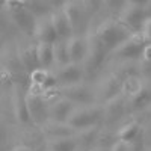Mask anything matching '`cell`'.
<instances>
[{
    "label": "cell",
    "mask_w": 151,
    "mask_h": 151,
    "mask_svg": "<svg viewBox=\"0 0 151 151\" xmlns=\"http://www.w3.org/2000/svg\"><path fill=\"white\" fill-rule=\"evenodd\" d=\"M142 59L147 62H151V42H147L144 47V52H142Z\"/></svg>",
    "instance_id": "cell-33"
},
{
    "label": "cell",
    "mask_w": 151,
    "mask_h": 151,
    "mask_svg": "<svg viewBox=\"0 0 151 151\" xmlns=\"http://www.w3.org/2000/svg\"><path fill=\"white\" fill-rule=\"evenodd\" d=\"M41 129L47 139H56V137H67V136L76 134V130L68 122H58V121H52V119L45 121L41 125Z\"/></svg>",
    "instance_id": "cell-14"
},
{
    "label": "cell",
    "mask_w": 151,
    "mask_h": 151,
    "mask_svg": "<svg viewBox=\"0 0 151 151\" xmlns=\"http://www.w3.org/2000/svg\"><path fill=\"white\" fill-rule=\"evenodd\" d=\"M147 9L145 6H137V5H130L127 3L122 9H121V14H119V21L127 27L130 32H141L142 26L147 17Z\"/></svg>",
    "instance_id": "cell-6"
},
{
    "label": "cell",
    "mask_w": 151,
    "mask_h": 151,
    "mask_svg": "<svg viewBox=\"0 0 151 151\" xmlns=\"http://www.w3.org/2000/svg\"><path fill=\"white\" fill-rule=\"evenodd\" d=\"M130 103H132V106H133L134 109H142V107H145L147 104L151 103V89H150V88H147V86H144L142 91H141L139 94H136L134 97L130 98Z\"/></svg>",
    "instance_id": "cell-26"
},
{
    "label": "cell",
    "mask_w": 151,
    "mask_h": 151,
    "mask_svg": "<svg viewBox=\"0 0 151 151\" xmlns=\"http://www.w3.org/2000/svg\"><path fill=\"white\" fill-rule=\"evenodd\" d=\"M33 36L36 38V41H42V42H50L55 44L59 36L56 33V29L52 23V17H41L36 20V26H35V33Z\"/></svg>",
    "instance_id": "cell-12"
},
{
    "label": "cell",
    "mask_w": 151,
    "mask_h": 151,
    "mask_svg": "<svg viewBox=\"0 0 151 151\" xmlns=\"http://www.w3.org/2000/svg\"><path fill=\"white\" fill-rule=\"evenodd\" d=\"M106 56H107V50L103 45V42L95 35L88 38V52H86V58L82 64L85 73L86 71L88 73H97L103 67Z\"/></svg>",
    "instance_id": "cell-3"
},
{
    "label": "cell",
    "mask_w": 151,
    "mask_h": 151,
    "mask_svg": "<svg viewBox=\"0 0 151 151\" xmlns=\"http://www.w3.org/2000/svg\"><path fill=\"white\" fill-rule=\"evenodd\" d=\"M82 3L89 14H94V12H97L98 8L103 5V0H82Z\"/></svg>",
    "instance_id": "cell-30"
},
{
    "label": "cell",
    "mask_w": 151,
    "mask_h": 151,
    "mask_svg": "<svg viewBox=\"0 0 151 151\" xmlns=\"http://www.w3.org/2000/svg\"><path fill=\"white\" fill-rule=\"evenodd\" d=\"M103 118H104L103 107L95 104H85V106H74L67 122L76 132H80L89 127H98V124L103 121Z\"/></svg>",
    "instance_id": "cell-2"
},
{
    "label": "cell",
    "mask_w": 151,
    "mask_h": 151,
    "mask_svg": "<svg viewBox=\"0 0 151 151\" xmlns=\"http://www.w3.org/2000/svg\"><path fill=\"white\" fill-rule=\"evenodd\" d=\"M74 106H76L74 103H71L70 100L60 95L58 100L48 103V119L58 122H67Z\"/></svg>",
    "instance_id": "cell-11"
},
{
    "label": "cell",
    "mask_w": 151,
    "mask_h": 151,
    "mask_svg": "<svg viewBox=\"0 0 151 151\" xmlns=\"http://www.w3.org/2000/svg\"><path fill=\"white\" fill-rule=\"evenodd\" d=\"M142 35L144 38L147 40V42H151V17H148L144 23V26H142Z\"/></svg>",
    "instance_id": "cell-31"
},
{
    "label": "cell",
    "mask_w": 151,
    "mask_h": 151,
    "mask_svg": "<svg viewBox=\"0 0 151 151\" xmlns=\"http://www.w3.org/2000/svg\"><path fill=\"white\" fill-rule=\"evenodd\" d=\"M91 151H109V150H104V148H91Z\"/></svg>",
    "instance_id": "cell-38"
},
{
    "label": "cell",
    "mask_w": 151,
    "mask_h": 151,
    "mask_svg": "<svg viewBox=\"0 0 151 151\" xmlns=\"http://www.w3.org/2000/svg\"><path fill=\"white\" fill-rule=\"evenodd\" d=\"M15 115L21 124H32L29 110H27V104H26V95L18 97L15 100Z\"/></svg>",
    "instance_id": "cell-25"
},
{
    "label": "cell",
    "mask_w": 151,
    "mask_h": 151,
    "mask_svg": "<svg viewBox=\"0 0 151 151\" xmlns=\"http://www.w3.org/2000/svg\"><path fill=\"white\" fill-rule=\"evenodd\" d=\"M98 137V129L97 127H89V129H85L80 132H76V139L79 142V147L83 148H92V145L95 144Z\"/></svg>",
    "instance_id": "cell-24"
},
{
    "label": "cell",
    "mask_w": 151,
    "mask_h": 151,
    "mask_svg": "<svg viewBox=\"0 0 151 151\" xmlns=\"http://www.w3.org/2000/svg\"><path fill=\"white\" fill-rule=\"evenodd\" d=\"M52 23H53V26L56 29V33L59 36V40H68V38H71L74 35L73 32V27H71V24H70V20L67 17V14L64 12V9H55L52 12Z\"/></svg>",
    "instance_id": "cell-15"
},
{
    "label": "cell",
    "mask_w": 151,
    "mask_h": 151,
    "mask_svg": "<svg viewBox=\"0 0 151 151\" xmlns=\"http://www.w3.org/2000/svg\"><path fill=\"white\" fill-rule=\"evenodd\" d=\"M17 58H18V62L21 64V67L24 70H27L29 73L33 71L35 68H40L38 65V59H36V50H35V45H24V47H20L17 50Z\"/></svg>",
    "instance_id": "cell-17"
},
{
    "label": "cell",
    "mask_w": 151,
    "mask_h": 151,
    "mask_svg": "<svg viewBox=\"0 0 151 151\" xmlns=\"http://www.w3.org/2000/svg\"><path fill=\"white\" fill-rule=\"evenodd\" d=\"M60 95L70 100L76 106H85V104H94L95 94L88 85L85 83H76L60 88Z\"/></svg>",
    "instance_id": "cell-7"
},
{
    "label": "cell",
    "mask_w": 151,
    "mask_h": 151,
    "mask_svg": "<svg viewBox=\"0 0 151 151\" xmlns=\"http://www.w3.org/2000/svg\"><path fill=\"white\" fill-rule=\"evenodd\" d=\"M35 50H36L38 65H40L41 68H45V70H52V68H55L53 44L38 41V42L35 44Z\"/></svg>",
    "instance_id": "cell-16"
},
{
    "label": "cell",
    "mask_w": 151,
    "mask_h": 151,
    "mask_svg": "<svg viewBox=\"0 0 151 151\" xmlns=\"http://www.w3.org/2000/svg\"><path fill=\"white\" fill-rule=\"evenodd\" d=\"M103 5L112 11H121L127 5V0H103Z\"/></svg>",
    "instance_id": "cell-29"
},
{
    "label": "cell",
    "mask_w": 151,
    "mask_h": 151,
    "mask_svg": "<svg viewBox=\"0 0 151 151\" xmlns=\"http://www.w3.org/2000/svg\"><path fill=\"white\" fill-rule=\"evenodd\" d=\"M26 6V2L24 0H5L3 2V8L8 14H12V12H15L21 8Z\"/></svg>",
    "instance_id": "cell-28"
},
{
    "label": "cell",
    "mask_w": 151,
    "mask_h": 151,
    "mask_svg": "<svg viewBox=\"0 0 151 151\" xmlns=\"http://www.w3.org/2000/svg\"><path fill=\"white\" fill-rule=\"evenodd\" d=\"M130 32L119 20L107 18L98 24V27L95 29V36L103 42L107 52H113L116 47H119L127 38L132 35Z\"/></svg>",
    "instance_id": "cell-1"
},
{
    "label": "cell",
    "mask_w": 151,
    "mask_h": 151,
    "mask_svg": "<svg viewBox=\"0 0 151 151\" xmlns=\"http://www.w3.org/2000/svg\"><path fill=\"white\" fill-rule=\"evenodd\" d=\"M50 70H45V68H35L33 71H30V82L32 83H38V85H44L47 76H48Z\"/></svg>",
    "instance_id": "cell-27"
},
{
    "label": "cell",
    "mask_w": 151,
    "mask_h": 151,
    "mask_svg": "<svg viewBox=\"0 0 151 151\" xmlns=\"http://www.w3.org/2000/svg\"><path fill=\"white\" fill-rule=\"evenodd\" d=\"M26 104L33 125H41L48 121V103L42 98V95H26Z\"/></svg>",
    "instance_id": "cell-8"
},
{
    "label": "cell",
    "mask_w": 151,
    "mask_h": 151,
    "mask_svg": "<svg viewBox=\"0 0 151 151\" xmlns=\"http://www.w3.org/2000/svg\"><path fill=\"white\" fill-rule=\"evenodd\" d=\"M122 80V79H121ZM121 80L116 76H107L101 82V98H104V101H110L112 98L118 97V94L121 92Z\"/></svg>",
    "instance_id": "cell-18"
},
{
    "label": "cell",
    "mask_w": 151,
    "mask_h": 151,
    "mask_svg": "<svg viewBox=\"0 0 151 151\" xmlns=\"http://www.w3.org/2000/svg\"><path fill=\"white\" fill-rule=\"evenodd\" d=\"M145 44H147V40L144 38L142 32H134L119 47H116L113 50V53H115V56L119 58V59L136 60V59L142 58V52H144Z\"/></svg>",
    "instance_id": "cell-4"
},
{
    "label": "cell",
    "mask_w": 151,
    "mask_h": 151,
    "mask_svg": "<svg viewBox=\"0 0 151 151\" xmlns=\"http://www.w3.org/2000/svg\"><path fill=\"white\" fill-rule=\"evenodd\" d=\"M48 151H76L79 148V142L74 136L67 137H56V139H48L47 141Z\"/></svg>",
    "instance_id": "cell-19"
},
{
    "label": "cell",
    "mask_w": 151,
    "mask_h": 151,
    "mask_svg": "<svg viewBox=\"0 0 151 151\" xmlns=\"http://www.w3.org/2000/svg\"><path fill=\"white\" fill-rule=\"evenodd\" d=\"M127 3H130V5H137V6H145V8H147V5L150 3V0H127Z\"/></svg>",
    "instance_id": "cell-35"
},
{
    "label": "cell",
    "mask_w": 151,
    "mask_h": 151,
    "mask_svg": "<svg viewBox=\"0 0 151 151\" xmlns=\"http://www.w3.org/2000/svg\"><path fill=\"white\" fill-rule=\"evenodd\" d=\"M55 76H56L58 83L60 86H68V85L80 83L83 80L85 70H83L82 64H74V62H70V64H67L64 67H56Z\"/></svg>",
    "instance_id": "cell-9"
},
{
    "label": "cell",
    "mask_w": 151,
    "mask_h": 151,
    "mask_svg": "<svg viewBox=\"0 0 151 151\" xmlns=\"http://www.w3.org/2000/svg\"><path fill=\"white\" fill-rule=\"evenodd\" d=\"M2 44H3V40H2V35H0V48H2Z\"/></svg>",
    "instance_id": "cell-39"
},
{
    "label": "cell",
    "mask_w": 151,
    "mask_h": 151,
    "mask_svg": "<svg viewBox=\"0 0 151 151\" xmlns=\"http://www.w3.org/2000/svg\"><path fill=\"white\" fill-rule=\"evenodd\" d=\"M12 151H33L32 148H29V147H24V145H20V147H15Z\"/></svg>",
    "instance_id": "cell-36"
},
{
    "label": "cell",
    "mask_w": 151,
    "mask_h": 151,
    "mask_svg": "<svg viewBox=\"0 0 151 151\" xmlns=\"http://www.w3.org/2000/svg\"><path fill=\"white\" fill-rule=\"evenodd\" d=\"M67 44H68V53L71 62L83 64L88 52V38H85L83 35H73L67 40Z\"/></svg>",
    "instance_id": "cell-13"
},
{
    "label": "cell",
    "mask_w": 151,
    "mask_h": 151,
    "mask_svg": "<svg viewBox=\"0 0 151 151\" xmlns=\"http://www.w3.org/2000/svg\"><path fill=\"white\" fill-rule=\"evenodd\" d=\"M141 133V125L137 122H127L116 132V139L125 144H133Z\"/></svg>",
    "instance_id": "cell-20"
},
{
    "label": "cell",
    "mask_w": 151,
    "mask_h": 151,
    "mask_svg": "<svg viewBox=\"0 0 151 151\" xmlns=\"http://www.w3.org/2000/svg\"><path fill=\"white\" fill-rule=\"evenodd\" d=\"M76 151H91L89 148H83V147H79L77 150H76Z\"/></svg>",
    "instance_id": "cell-37"
},
{
    "label": "cell",
    "mask_w": 151,
    "mask_h": 151,
    "mask_svg": "<svg viewBox=\"0 0 151 151\" xmlns=\"http://www.w3.org/2000/svg\"><path fill=\"white\" fill-rule=\"evenodd\" d=\"M62 9H64V12L70 20L74 35H83V32L86 30V23H88L89 12L83 6L82 0H68Z\"/></svg>",
    "instance_id": "cell-5"
},
{
    "label": "cell",
    "mask_w": 151,
    "mask_h": 151,
    "mask_svg": "<svg viewBox=\"0 0 151 151\" xmlns=\"http://www.w3.org/2000/svg\"><path fill=\"white\" fill-rule=\"evenodd\" d=\"M53 55H55V68L70 64L71 59H70V53H68L67 40H58L53 44Z\"/></svg>",
    "instance_id": "cell-22"
},
{
    "label": "cell",
    "mask_w": 151,
    "mask_h": 151,
    "mask_svg": "<svg viewBox=\"0 0 151 151\" xmlns=\"http://www.w3.org/2000/svg\"><path fill=\"white\" fill-rule=\"evenodd\" d=\"M129 148H130V144H125L116 139V142H113L109 147V151H129Z\"/></svg>",
    "instance_id": "cell-32"
},
{
    "label": "cell",
    "mask_w": 151,
    "mask_h": 151,
    "mask_svg": "<svg viewBox=\"0 0 151 151\" xmlns=\"http://www.w3.org/2000/svg\"><path fill=\"white\" fill-rule=\"evenodd\" d=\"M144 88V83L141 80V77L137 76H125L121 80V91L127 95V97H134L136 94H139Z\"/></svg>",
    "instance_id": "cell-23"
},
{
    "label": "cell",
    "mask_w": 151,
    "mask_h": 151,
    "mask_svg": "<svg viewBox=\"0 0 151 151\" xmlns=\"http://www.w3.org/2000/svg\"><path fill=\"white\" fill-rule=\"evenodd\" d=\"M9 18H11V21L15 24V27L21 33L27 35V36H33L38 18L32 14L26 6L18 9V11H15V12H12V14H9Z\"/></svg>",
    "instance_id": "cell-10"
},
{
    "label": "cell",
    "mask_w": 151,
    "mask_h": 151,
    "mask_svg": "<svg viewBox=\"0 0 151 151\" xmlns=\"http://www.w3.org/2000/svg\"><path fill=\"white\" fill-rule=\"evenodd\" d=\"M24 2H26V8L36 18L52 15V12L55 11V8L50 5L47 0H24Z\"/></svg>",
    "instance_id": "cell-21"
},
{
    "label": "cell",
    "mask_w": 151,
    "mask_h": 151,
    "mask_svg": "<svg viewBox=\"0 0 151 151\" xmlns=\"http://www.w3.org/2000/svg\"><path fill=\"white\" fill-rule=\"evenodd\" d=\"M47 2L52 5L55 9H60V8L65 6V3L68 2V0H47Z\"/></svg>",
    "instance_id": "cell-34"
}]
</instances>
